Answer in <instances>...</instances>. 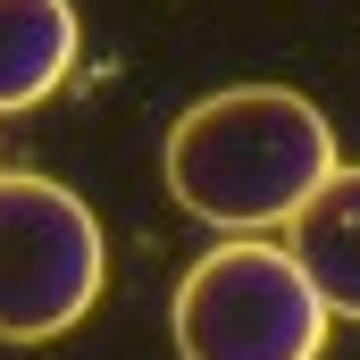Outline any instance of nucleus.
<instances>
[{
  "instance_id": "nucleus-1",
  "label": "nucleus",
  "mask_w": 360,
  "mask_h": 360,
  "mask_svg": "<svg viewBox=\"0 0 360 360\" xmlns=\"http://www.w3.org/2000/svg\"><path fill=\"white\" fill-rule=\"evenodd\" d=\"M335 168V126L285 84H226L168 126V193L226 243L293 226Z\"/></svg>"
},
{
  "instance_id": "nucleus-2",
  "label": "nucleus",
  "mask_w": 360,
  "mask_h": 360,
  "mask_svg": "<svg viewBox=\"0 0 360 360\" xmlns=\"http://www.w3.org/2000/svg\"><path fill=\"white\" fill-rule=\"evenodd\" d=\"M327 302L285 243H218L176 285V360H319Z\"/></svg>"
},
{
  "instance_id": "nucleus-3",
  "label": "nucleus",
  "mask_w": 360,
  "mask_h": 360,
  "mask_svg": "<svg viewBox=\"0 0 360 360\" xmlns=\"http://www.w3.org/2000/svg\"><path fill=\"white\" fill-rule=\"evenodd\" d=\"M101 226L51 176H0V344H51L101 302Z\"/></svg>"
},
{
  "instance_id": "nucleus-4",
  "label": "nucleus",
  "mask_w": 360,
  "mask_h": 360,
  "mask_svg": "<svg viewBox=\"0 0 360 360\" xmlns=\"http://www.w3.org/2000/svg\"><path fill=\"white\" fill-rule=\"evenodd\" d=\"M285 252L327 302V319H360V168H335L310 193V210L285 226Z\"/></svg>"
},
{
  "instance_id": "nucleus-5",
  "label": "nucleus",
  "mask_w": 360,
  "mask_h": 360,
  "mask_svg": "<svg viewBox=\"0 0 360 360\" xmlns=\"http://www.w3.org/2000/svg\"><path fill=\"white\" fill-rule=\"evenodd\" d=\"M76 76V8L68 0H0V117L51 101Z\"/></svg>"
}]
</instances>
